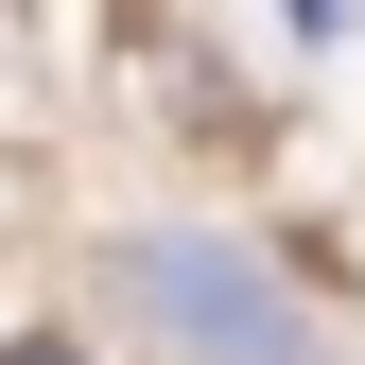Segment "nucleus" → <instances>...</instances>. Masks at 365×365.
Returning a JSON list of instances; mask_svg holds the SVG:
<instances>
[{
	"instance_id": "obj_2",
	"label": "nucleus",
	"mask_w": 365,
	"mask_h": 365,
	"mask_svg": "<svg viewBox=\"0 0 365 365\" xmlns=\"http://www.w3.org/2000/svg\"><path fill=\"white\" fill-rule=\"evenodd\" d=\"M296 18H313V35H331V18H348V0H296Z\"/></svg>"
},
{
	"instance_id": "obj_1",
	"label": "nucleus",
	"mask_w": 365,
	"mask_h": 365,
	"mask_svg": "<svg viewBox=\"0 0 365 365\" xmlns=\"http://www.w3.org/2000/svg\"><path fill=\"white\" fill-rule=\"evenodd\" d=\"M122 296L174 313V331H192V365H313V313L261 279L244 244H122Z\"/></svg>"
},
{
	"instance_id": "obj_3",
	"label": "nucleus",
	"mask_w": 365,
	"mask_h": 365,
	"mask_svg": "<svg viewBox=\"0 0 365 365\" xmlns=\"http://www.w3.org/2000/svg\"><path fill=\"white\" fill-rule=\"evenodd\" d=\"M18 365H70V348H18Z\"/></svg>"
}]
</instances>
